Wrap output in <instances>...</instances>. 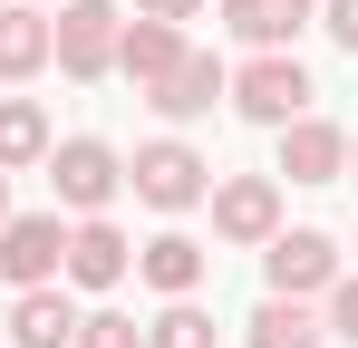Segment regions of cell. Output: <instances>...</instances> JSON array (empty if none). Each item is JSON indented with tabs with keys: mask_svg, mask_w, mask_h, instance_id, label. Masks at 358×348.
Listing matches in <instances>:
<instances>
[{
	"mask_svg": "<svg viewBox=\"0 0 358 348\" xmlns=\"http://www.w3.org/2000/svg\"><path fill=\"white\" fill-rule=\"evenodd\" d=\"M262 261H271V290H281V300H310V290L339 281V242H329V232H271Z\"/></svg>",
	"mask_w": 358,
	"mask_h": 348,
	"instance_id": "obj_4",
	"label": "cell"
},
{
	"mask_svg": "<svg viewBox=\"0 0 358 348\" xmlns=\"http://www.w3.org/2000/svg\"><path fill=\"white\" fill-rule=\"evenodd\" d=\"M145 348H213V319H203L194 300H175V310H165V319L145 329Z\"/></svg>",
	"mask_w": 358,
	"mask_h": 348,
	"instance_id": "obj_18",
	"label": "cell"
},
{
	"mask_svg": "<svg viewBox=\"0 0 358 348\" xmlns=\"http://www.w3.org/2000/svg\"><path fill=\"white\" fill-rule=\"evenodd\" d=\"M68 261V232L59 213H20V223H0V281L20 290H49V271Z\"/></svg>",
	"mask_w": 358,
	"mask_h": 348,
	"instance_id": "obj_3",
	"label": "cell"
},
{
	"mask_svg": "<svg viewBox=\"0 0 358 348\" xmlns=\"http://www.w3.org/2000/svg\"><path fill=\"white\" fill-rule=\"evenodd\" d=\"M203 0H145V20H194Z\"/></svg>",
	"mask_w": 358,
	"mask_h": 348,
	"instance_id": "obj_22",
	"label": "cell"
},
{
	"mask_svg": "<svg viewBox=\"0 0 358 348\" xmlns=\"http://www.w3.org/2000/svg\"><path fill=\"white\" fill-rule=\"evenodd\" d=\"M39 155H49V116L29 107V97H0V174L39 165Z\"/></svg>",
	"mask_w": 358,
	"mask_h": 348,
	"instance_id": "obj_17",
	"label": "cell"
},
{
	"mask_svg": "<svg viewBox=\"0 0 358 348\" xmlns=\"http://www.w3.org/2000/svg\"><path fill=\"white\" fill-rule=\"evenodd\" d=\"M78 348H145V339H136V319L97 310V319H78Z\"/></svg>",
	"mask_w": 358,
	"mask_h": 348,
	"instance_id": "obj_19",
	"label": "cell"
},
{
	"mask_svg": "<svg viewBox=\"0 0 358 348\" xmlns=\"http://www.w3.org/2000/svg\"><path fill=\"white\" fill-rule=\"evenodd\" d=\"M29 68H49V20L0 0V78H29Z\"/></svg>",
	"mask_w": 358,
	"mask_h": 348,
	"instance_id": "obj_14",
	"label": "cell"
},
{
	"mask_svg": "<svg viewBox=\"0 0 358 348\" xmlns=\"http://www.w3.org/2000/svg\"><path fill=\"white\" fill-rule=\"evenodd\" d=\"M175 58H184V29H175V20H126V29H117V68L136 78V87H155Z\"/></svg>",
	"mask_w": 358,
	"mask_h": 348,
	"instance_id": "obj_11",
	"label": "cell"
},
{
	"mask_svg": "<svg viewBox=\"0 0 358 348\" xmlns=\"http://www.w3.org/2000/svg\"><path fill=\"white\" fill-rule=\"evenodd\" d=\"M339 165H349V136L339 126H320V116H291L281 126V174L291 184H329Z\"/></svg>",
	"mask_w": 358,
	"mask_h": 348,
	"instance_id": "obj_9",
	"label": "cell"
},
{
	"mask_svg": "<svg viewBox=\"0 0 358 348\" xmlns=\"http://www.w3.org/2000/svg\"><path fill=\"white\" fill-rule=\"evenodd\" d=\"M320 339H329V329H320V319H310L300 300H281V290H271V300L252 310V348H320Z\"/></svg>",
	"mask_w": 358,
	"mask_h": 348,
	"instance_id": "obj_16",
	"label": "cell"
},
{
	"mask_svg": "<svg viewBox=\"0 0 358 348\" xmlns=\"http://www.w3.org/2000/svg\"><path fill=\"white\" fill-rule=\"evenodd\" d=\"M213 232H223V242H271V232H281V194H271V174H233V184L213 194Z\"/></svg>",
	"mask_w": 358,
	"mask_h": 348,
	"instance_id": "obj_7",
	"label": "cell"
},
{
	"mask_svg": "<svg viewBox=\"0 0 358 348\" xmlns=\"http://www.w3.org/2000/svg\"><path fill=\"white\" fill-rule=\"evenodd\" d=\"M329 329L358 339V281H329Z\"/></svg>",
	"mask_w": 358,
	"mask_h": 348,
	"instance_id": "obj_20",
	"label": "cell"
},
{
	"mask_svg": "<svg viewBox=\"0 0 358 348\" xmlns=\"http://www.w3.org/2000/svg\"><path fill=\"white\" fill-rule=\"evenodd\" d=\"M49 184H59V203H78V213H97V203H107V194L126 184V165L107 155V145H97V136H68L59 155H49Z\"/></svg>",
	"mask_w": 358,
	"mask_h": 348,
	"instance_id": "obj_6",
	"label": "cell"
},
{
	"mask_svg": "<svg viewBox=\"0 0 358 348\" xmlns=\"http://www.w3.org/2000/svg\"><path fill=\"white\" fill-rule=\"evenodd\" d=\"M223 87H233V78H223L213 58H203V49H184L175 68H165V78L145 87V97H155L165 116H213V97H223Z\"/></svg>",
	"mask_w": 358,
	"mask_h": 348,
	"instance_id": "obj_10",
	"label": "cell"
},
{
	"mask_svg": "<svg viewBox=\"0 0 358 348\" xmlns=\"http://www.w3.org/2000/svg\"><path fill=\"white\" fill-rule=\"evenodd\" d=\"M349 174H358V145H349Z\"/></svg>",
	"mask_w": 358,
	"mask_h": 348,
	"instance_id": "obj_24",
	"label": "cell"
},
{
	"mask_svg": "<svg viewBox=\"0 0 358 348\" xmlns=\"http://www.w3.org/2000/svg\"><path fill=\"white\" fill-rule=\"evenodd\" d=\"M329 39H339V49H358V0H329Z\"/></svg>",
	"mask_w": 358,
	"mask_h": 348,
	"instance_id": "obj_21",
	"label": "cell"
},
{
	"mask_svg": "<svg viewBox=\"0 0 358 348\" xmlns=\"http://www.w3.org/2000/svg\"><path fill=\"white\" fill-rule=\"evenodd\" d=\"M233 29L252 39V49H281V39L310 29V0H233Z\"/></svg>",
	"mask_w": 358,
	"mask_h": 348,
	"instance_id": "obj_15",
	"label": "cell"
},
{
	"mask_svg": "<svg viewBox=\"0 0 358 348\" xmlns=\"http://www.w3.org/2000/svg\"><path fill=\"white\" fill-rule=\"evenodd\" d=\"M233 107L262 116V126H291V116L310 107V68H300V58H281V49H262V58L233 78Z\"/></svg>",
	"mask_w": 358,
	"mask_h": 348,
	"instance_id": "obj_2",
	"label": "cell"
},
{
	"mask_svg": "<svg viewBox=\"0 0 358 348\" xmlns=\"http://www.w3.org/2000/svg\"><path fill=\"white\" fill-rule=\"evenodd\" d=\"M126 261H136V252H126V232L87 213V223L68 232V261H59V271H68L78 290H117V281H126Z\"/></svg>",
	"mask_w": 358,
	"mask_h": 348,
	"instance_id": "obj_8",
	"label": "cell"
},
{
	"mask_svg": "<svg viewBox=\"0 0 358 348\" xmlns=\"http://www.w3.org/2000/svg\"><path fill=\"white\" fill-rule=\"evenodd\" d=\"M117 0H59V20H49V58H59L68 78H107L117 68Z\"/></svg>",
	"mask_w": 358,
	"mask_h": 348,
	"instance_id": "obj_1",
	"label": "cell"
},
{
	"mask_svg": "<svg viewBox=\"0 0 358 348\" xmlns=\"http://www.w3.org/2000/svg\"><path fill=\"white\" fill-rule=\"evenodd\" d=\"M126 184H136V194H145V203H155V213H184V203H194V194H203V155H194V145H175V136H165V145H145V155H136V165H126Z\"/></svg>",
	"mask_w": 358,
	"mask_h": 348,
	"instance_id": "obj_5",
	"label": "cell"
},
{
	"mask_svg": "<svg viewBox=\"0 0 358 348\" xmlns=\"http://www.w3.org/2000/svg\"><path fill=\"white\" fill-rule=\"evenodd\" d=\"M136 271L165 290V300H194V281H203V242H194V232H155V242L136 252Z\"/></svg>",
	"mask_w": 358,
	"mask_h": 348,
	"instance_id": "obj_12",
	"label": "cell"
},
{
	"mask_svg": "<svg viewBox=\"0 0 358 348\" xmlns=\"http://www.w3.org/2000/svg\"><path fill=\"white\" fill-rule=\"evenodd\" d=\"M0 223H10V184H0Z\"/></svg>",
	"mask_w": 358,
	"mask_h": 348,
	"instance_id": "obj_23",
	"label": "cell"
},
{
	"mask_svg": "<svg viewBox=\"0 0 358 348\" xmlns=\"http://www.w3.org/2000/svg\"><path fill=\"white\" fill-rule=\"evenodd\" d=\"M10 339H20V348H68V339H78V310H68L59 290H20V310H10Z\"/></svg>",
	"mask_w": 358,
	"mask_h": 348,
	"instance_id": "obj_13",
	"label": "cell"
}]
</instances>
